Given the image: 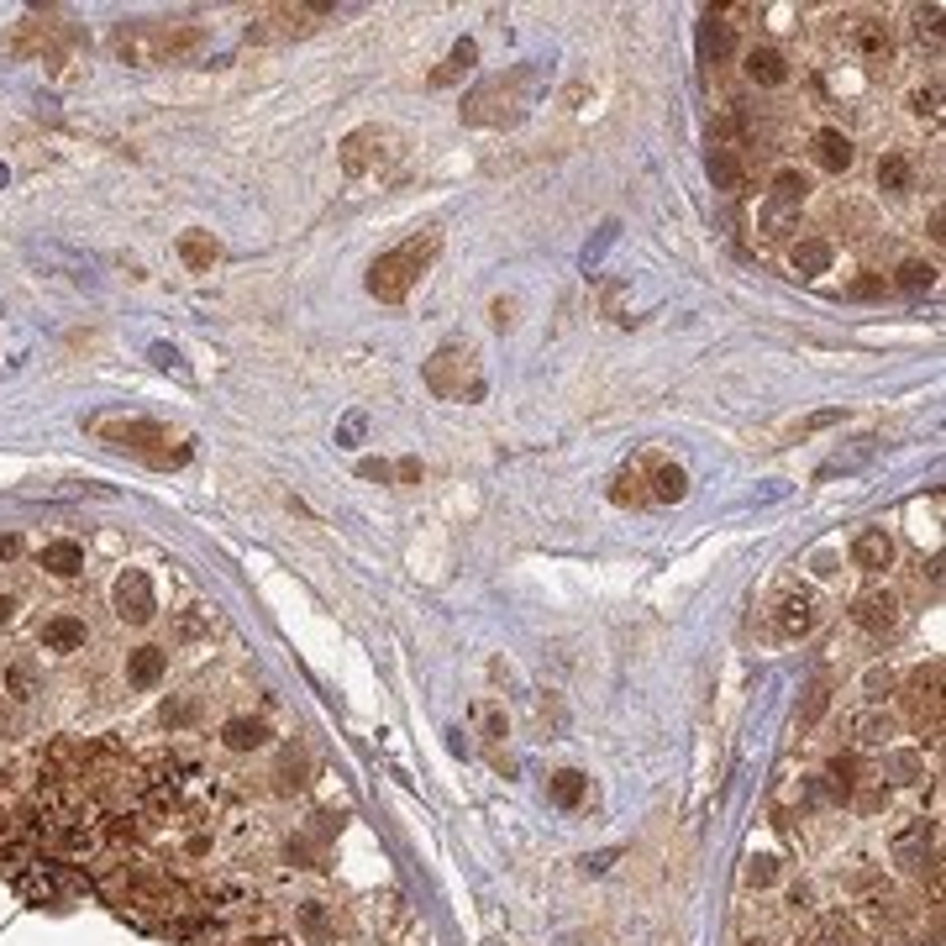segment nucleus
I'll return each instance as SVG.
<instances>
[{
    "instance_id": "f257e3e1",
    "label": "nucleus",
    "mask_w": 946,
    "mask_h": 946,
    "mask_svg": "<svg viewBox=\"0 0 946 946\" xmlns=\"http://www.w3.org/2000/svg\"><path fill=\"white\" fill-rule=\"evenodd\" d=\"M437 248H442L437 226H426V232H416V237L405 242V248L374 258V269H368V295L384 300V305L405 300V295H410V284L421 279V269H426L431 258H437Z\"/></svg>"
},
{
    "instance_id": "f03ea898",
    "label": "nucleus",
    "mask_w": 946,
    "mask_h": 946,
    "mask_svg": "<svg viewBox=\"0 0 946 946\" xmlns=\"http://www.w3.org/2000/svg\"><path fill=\"white\" fill-rule=\"evenodd\" d=\"M426 389L437 400H484V374H479V353L468 342H442L426 358Z\"/></svg>"
},
{
    "instance_id": "7ed1b4c3",
    "label": "nucleus",
    "mask_w": 946,
    "mask_h": 946,
    "mask_svg": "<svg viewBox=\"0 0 946 946\" xmlns=\"http://www.w3.org/2000/svg\"><path fill=\"white\" fill-rule=\"evenodd\" d=\"M106 442L121 447V452H137V458L153 463V468H179L190 458V442L174 437V431L158 426V421H116V426H106Z\"/></svg>"
},
{
    "instance_id": "20e7f679",
    "label": "nucleus",
    "mask_w": 946,
    "mask_h": 946,
    "mask_svg": "<svg viewBox=\"0 0 946 946\" xmlns=\"http://www.w3.org/2000/svg\"><path fill=\"white\" fill-rule=\"evenodd\" d=\"M111 605H116V615L127 626H148L153 615H158V600H153V579L142 568H127L116 579V589H111Z\"/></svg>"
},
{
    "instance_id": "39448f33",
    "label": "nucleus",
    "mask_w": 946,
    "mask_h": 946,
    "mask_svg": "<svg viewBox=\"0 0 946 946\" xmlns=\"http://www.w3.org/2000/svg\"><path fill=\"white\" fill-rule=\"evenodd\" d=\"M852 626L873 631V636H883V631H899V594H894V589H883V584L862 589L857 600H852Z\"/></svg>"
},
{
    "instance_id": "423d86ee",
    "label": "nucleus",
    "mask_w": 946,
    "mask_h": 946,
    "mask_svg": "<svg viewBox=\"0 0 946 946\" xmlns=\"http://www.w3.org/2000/svg\"><path fill=\"white\" fill-rule=\"evenodd\" d=\"M820 626V600L815 594H784V600L773 605V631L784 636V642H799V636H810Z\"/></svg>"
},
{
    "instance_id": "0eeeda50",
    "label": "nucleus",
    "mask_w": 946,
    "mask_h": 946,
    "mask_svg": "<svg viewBox=\"0 0 946 946\" xmlns=\"http://www.w3.org/2000/svg\"><path fill=\"white\" fill-rule=\"evenodd\" d=\"M910 710H915V726L920 731H925V721H931V736L941 731V663L920 668L910 678Z\"/></svg>"
},
{
    "instance_id": "6e6552de",
    "label": "nucleus",
    "mask_w": 946,
    "mask_h": 946,
    "mask_svg": "<svg viewBox=\"0 0 946 946\" xmlns=\"http://www.w3.org/2000/svg\"><path fill=\"white\" fill-rule=\"evenodd\" d=\"M742 69H747L752 85H763V90L789 85V58L778 53V48H768V43H752V48H747V58H742Z\"/></svg>"
},
{
    "instance_id": "1a4fd4ad",
    "label": "nucleus",
    "mask_w": 946,
    "mask_h": 946,
    "mask_svg": "<svg viewBox=\"0 0 946 946\" xmlns=\"http://www.w3.org/2000/svg\"><path fill=\"white\" fill-rule=\"evenodd\" d=\"M810 153H815V163H820L826 174H847V169H852V158H857L852 137L841 132V127H820V132L810 137Z\"/></svg>"
},
{
    "instance_id": "9d476101",
    "label": "nucleus",
    "mask_w": 946,
    "mask_h": 946,
    "mask_svg": "<svg viewBox=\"0 0 946 946\" xmlns=\"http://www.w3.org/2000/svg\"><path fill=\"white\" fill-rule=\"evenodd\" d=\"M852 563L862 573H883V568H894V537L883 526H868V531H857L852 537Z\"/></svg>"
},
{
    "instance_id": "9b49d317",
    "label": "nucleus",
    "mask_w": 946,
    "mask_h": 946,
    "mask_svg": "<svg viewBox=\"0 0 946 946\" xmlns=\"http://www.w3.org/2000/svg\"><path fill=\"white\" fill-rule=\"evenodd\" d=\"M710 184H715V190H726V195H742L747 190V163H742V153H736L731 142H715V148H710Z\"/></svg>"
},
{
    "instance_id": "f8f14e48",
    "label": "nucleus",
    "mask_w": 946,
    "mask_h": 946,
    "mask_svg": "<svg viewBox=\"0 0 946 946\" xmlns=\"http://www.w3.org/2000/svg\"><path fill=\"white\" fill-rule=\"evenodd\" d=\"M831 242L826 237H799V242H789V269L799 274V279H820L831 269Z\"/></svg>"
},
{
    "instance_id": "ddd939ff",
    "label": "nucleus",
    "mask_w": 946,
    "mask_h": 946,
    "mask_svg": "<svg viewBox=\"0 0 946 946\" xmlns=\"http://www.w3.org/2000/svg\"><path fill=\"white\" fill-rule=\"evenodd\" d=\"M731 48H736V37H731L726 11H705V22H699V53H705V64H726Z\"/></svg>"
},
{
    "instance_id": "4468645a",
    "label": "nucleus",
    "mask_w": 946,
    "mask_h": 946,
    "mask_svg": "<svg viewBox=\"0 0 946 946\" xmlns=\"http://www.w3.org/2000/svg\"><path fill=\"white\" fill-rule=\"evenodd\" d=\"M847 731L857 736L862 747H889V736H894V715L883 710V705L857 710V715H847Z\"/></svg>"
},
{
    "instance_id": "2eb2a0df",
    "label": "nucleus",
    "mask_w": 946,
    "mask_h": 946,
    "mask_svg": "<svg viewBox=\"0 0 946 946\" xmlns=\"http://www.w3.org/2000/svg\"><path fill=\"white\" fill-rule=\"evenodd\" d=\"M85 621L79 615H53V621H43V631H37V642H43L48 652H79L85 647Z\"/></svg>"
},
{
    "instance_id": "dca6fc26",
    "label": "nucleus",
    "mask_w": 946,
    "mask_h": 946,
    "mask_svg": "<svg viewBox=\"0 0 946 946\" xmlns=\"http://www.w3.org/2000/svg\"><path fill=\"white\" fill-rule=\"evenodd\" d=\"M221 742L232 752H258V747H269V721H258V715H232V721L221 726Z\"/></svg>"
},
{
    "instance_id": "f3484780",
    "label": "nucleus",
    "mask_w": 946,
    "mask_h": 946,
    "mask_svg": "<svg viewBox=\"0 0 946 946\" xmlns=\"http://www.w3.org/2000/svg\"><path fill=\"white\" fill-rule=\"evenodd\" d=\"M374 142H379V127H358L353 137L342 142V169L353 174V179H363L368 169H374V158H379Z\"/></svg>"
},
{
    "instance_id": "a211bd4d",
    "label": "nucleus",
    "mask_w": 946,
    "mask_h": 946,
    "mask_svg": "<svg viewBox=\"0 0 946 946\" xmlns=\"http://www.w3.org/2000/svg\"><path fill=\"white\" fill-rule=\"evenodd\" d=\"M163 673H169V652H163V647H137L127 657V684L132 689H153Z\"/></svg>"
},
{
    "instance_id": "6ab92c4d",
    "label": "nucleus",
    "mask_w": 946,
    "mask_h": 946,
    "mask_svg": "<svg viewBox=\"0 0 946 946\" xmlns=\"http://www.w3.org/2000/svg\"><path fill=\"white\" fill-rule=\"evenodd\" d=\"M684 495H689V473L678 468V463H652L647 500H663V505H673V500H684Z\"/></svg>"
},
{
    "instance_id": "aec40b11",
    "label": "nucleus",
    "mask_w": 946,
    "mask_h": 946,
    "mask_svg": "<svg viewBox=\"0 0 946 946\" xmlns=\"http://www.w3.org/2000/svg\"><path fill=\"white\" fill-rule=\"evenodd\" d=\"M43 568L53 573V579H74V573H85V547L69 542V537H58L43 547Z\"/></svg>"
},
{
    "instance_id": "412c9836",
    "label": "nucleus",
    "mask_w": 946,
    "mask_h": 946,
    "mask_svg": "<svg viewBox=\"0 0 946 946\" xmlns=\"http://www.w3.org/2000/svg\"><path fill=\"white\" fill-rule=\"evenodd\" d=\"M826 710H831V678H815V684L805 689V705H799V715H794V731L810 736L820 721H826Z\"/></svg>"
},
{
    "instance_id": "4be33fe9",
    "label": "nucleus",
    "mask_w": 946,
    "mask_h": 946,
    "mask_svg": "<svg viewBox=\"0 0 946 946\" xmlns=\"http://www.w3.org/2000/svg\"><path fill=\"white\" fill-rule=\"evenodd\" d=\"M805 195H810V174L778 169V174H773V200H768V211H794V205H805Z\"/></svg>"
},
{
    "instance_id": "5701e85b",
    "label": "nucleus",
    "mask_w": 946,
    "mask_h": 946,
    "mask_svg": "<svg viewBox=\"0 0 946 946\" xmlns=\"http://www.w3.org/2000/svg\"><path fill=\"white\" fill-rule=\"evenodd\" d=\"M473 64H479V43H473V37H463V43H452V53H447V64L431 74V90H447L452 79H463Z\"/></svg>"
},
{
    "instance_id": "b1692460",
    "label": "nucleus",
    "mask_w": 946,
    "mask_h": 946,
    "mask_svg": "<svg viewBox=\"0 0 946 946\" xmlns=\"http://www.w3.org/2000/svg\"><path fill=\"white\" fill-rule=\"evenodd\" d=\"M852 43H857V53H862V58H889V53H894V37H889V27L873 22V16H862V22L852 27Z\"/></svg>"
},
{
    "instance_id": "393cba45",
    "label": "nucleus",
    "mask_w": 946,
    "mask_h": 946,
    "mask_svg": "<svg viewBox=\"0 0 946 946\" xmlns=\"http://www.w3.org/2000/svg\"><path fill=\"white\" fill-rule=\"evenodd\" d=\"M915 184V169H910V158L904 153H883L878 158V190L883 195H904Z\"/></svg>"
},
{
    "instance_id": "a878e982",
    "label": "nucleus",
    "mask_w": 946,
    "mask_h": 946,
    "mask_svg": "<svg viewBox=\"0 0 946 946\" xmlns=\"http://www.w3.org/2000/svg\"><path fill=\"white\" fill-rule=\"evenodd\" d=\"M584 789H589V778H584V773H573V768H563V773H552V778H547L552 805H563V810L584 805Z\"/></svg>"
},
{
    "instance_id": "bb28decb",
    "label": "nucleus",
    "mask_w": 946,
    "mask_h": 946,
    "mask_svg": "<svg viewBox=\"0 0 946 946\" xmlns=\"http://www.w3.org/2000/svg\"><path fill=\"white\" fill-rule=\"evenodd\" d=\"M179 258L190 263V269H211V263L221 258V248H216L211 232H184L179 237Z\"/></svg>"
},
{
    "instance_id": "cd10ccee",
    "label": "nucleus",
    "mask_w": 946,
    "mask_h": 946,
    "mask_svg": "<svg viewBox=\"0 0 946 946\" xmlns=\"http://www.w3.org/2000/svg\"><path fill=\"white\" fill-rule=\"evenodd\" d=\"M883 773L899 778V784H915V778L925 773V752H915V747H894L889 757H883Z\"/></svg>"
},
{
    "instance_id": "c85d7f7f",
    "label": "nucleus",
    "mask_w": 946,
    "mask_h": 946,
    "mask_svg": "<svg viewBox=\"0 0 946 946\" xmlns=\"http://www.w3.org/2000/svg\"><path fill=\"white\" fill-rule=\"evenodd\" d=\"M610 500L615 505H647V473L642 468H621V473H615Z\"/></svg>"
},
{
    "instance_id": "c756f323",
    "label": "nucleus",
    "mask_w": 946,
    "mask_h": 946,
    "mask_svg": "<svg viewBox=\"0 0 946 946\" xmlns=\"http://www.w3.org/2000/svg\"><path fill=\"white\" fill-rule=\"evenodd\" d=\"M899 290L904 295H920V290H931L936 284V263H925V258H910V263H899Z\"/></svg>"
},
{
    "instance_id": "7c9ffc66",
    "label": "nucleus",
    "mask_w": 946,
    "mask_h": 946,
    "mask_svg": "<svg viewBox=\"0 0 946 946\" xmlns=\"http://www.w3.org/2000/svg\"><path fill=\"white\" fill-rule=\"evenodd\" d=\"M300 931H305V941H332V931H337V925H332V915H326V904H300Z\"/></svg>"
},
{
    "instance_id": "2f4dec72",
    "label": "nucleus",
    "mask_w": 946,
    "mask_h": 946,
    "mask_svg": "<svg viewBox=\"0 0 946 946\" xmlns=\"http://www.w3.org/2000/svg\"><path fill=\"white\" fill-rule=\"evenodd\" d=\"M894 689H899L894 668H868V673H862V699H868V705H883Z\"/></svg>"
},
{
    "instance_id": "473e14b6",
    "label": "nucleus",
    "mask_w": 946,
    "mask_h": 946,
    "mask_svg": "<svg viewBox=\"0 0 946 946\" xmlns=\"http://www.w3.org/2000/svg\"><path fill=\"white\" fill-rule=\"evenodd\" d=\"M805 946H852V936H847V925H841V915H826V920H815Z\"/></svg>"
},
{
    "instance_id": "72a5a7b5",
    "label": "nucleus",
    "mask_w": 946,
    "mask_h": 946,
    "mask_svg": "<svg viewBox=\"0 0 946 946\" xmlns=\"http://www.w3.org/2000/svg\"><path fill=\"white\" fill-rule=\"evenodd\" d=\"M747 883H752V889H768V883H778V857H752L747 862Z\"/></svg>"
},
{
    "instance_id": "f704fd0d",
    "label": "nucleus",
    "mask_w": 946,
    "mask_h": 946,
    "mask_svg": "<svg viewBox=\"0 0 946 946\" xmlns=\"http://www.w3.org/2000/svg\"><path fill=\"white\" fill-rule=\"evenodd\" d=\"M305 757L300 752H284V763H279V794H290V789H300L305 784Z\"/></svg>"
},
{
    "instance_id": "c9c22d12",
    "label": "nucleus",
    "mask_w": 946,
    "mask_h": 946,
    "mask_svg": "<svg viewBox=\"0 0 946 946\" xmlns=\"http://www.w3.org/2000/svg\"><path fill=\"white\" fill-rule=\"evenodd\" d=\"M915 37H925V43H941V6H920V11H915Z\"/></svg>"
},
{
    "instance_id": "e433bc0d",
    "label": "nucleus",
    "mask_w": 946,
    "mask_h": 946,
    "mask_svg": "<svg viewBox=\"0 0 946 946\" xmlns=\"http://www.w3.org/2000/svg\"><path fill=\"white\" fill-rule=\"evenodd\" d=\"M910 111L936 121V116H941V85H925V90H915V95H910Z\"/></svg>"
},
{
    "instance_id": "4c0bfd02",
    "label": "nucleus",
    "mask_w": 946,
    "mask_h": 946,
    "mask_svg": "<svg viewBox=\"0 0 946 946\" xmlns=\"http://www.w3.org/2000/svg\"><path fill=\"white\" fill-rule=\"evenodd\" d=\"M6 684H11V694H16V699H32V684H37V678H32V663H11Z\"/></svg>"
},
{
    "instance_id": "58836bf2",
    "label": "nucleus",
    "mask_w": 946,
    "mask_h": 946,
    "mask_svg": "<svg viewBox=\"0 0 946 946\" xmlns=\"http://www.w3.org/2000/svg\"><path fill=\"white\" fill-rule=\"evenodd\" d=\"M479 721H484L489 742H505V710L500 705H479Z\"/></svg>"
},
{
    "instance_id": "ea45409f",
    "label": "nucleus",
    "mask_w": 946,
    "mask_h": 946,
    "mask_svg": "<svg viewBox=\"0 0 946 946\" xmlns=\"http://www.w3.org/2000/svg\"><path fill=\"white\" fill-rule=\"evenodd\" d=\"M195 721V699H174V705H163V726H190Z\"/></svg>"
},
{
    "instance_id": "a19ab883",
    "label": "nucleus",
    "mask_w": 946,
    "mask_h": 946,
    "mask_svg": "<svg viewBox=\"0 0 946 946\" xmlns=\"http://www.w3.org/2000/svg\"><path fill=\"white\" fill-rule=\"evenodd\" d=\"M358 479L389 484V479H395V463H384V458H363V463H358Z\"/></svg>"
},
{
    "instance_id": "79ce46f5",
    "label": "nucleus",
    "mask_w": 946,
    "mask_h": 946,
    "mask_svg": "<svg viewBox=\"0 0 946 946\" xmlns=\"http://www.w3.org/2000/svg\"><path fill=\"white\" fill-rule=\"evenodd\" d=\"M883 290H889V279H883V274H868V279H852V300H873V295H883Z\"/></svg>"
},
{
    "instance_id": "37998d69",
    "label": "nucleus",
    "mask_w": 946,
    "mask_h": 946,
    "mask_svg": "<svg viewBox=\"0 0 946 946\" xmlns=\"http://www.w3.org/2000/svg\"><path fill=\"white\" fill-rule=\"evenodd\" d=\"M363 426H368L363 416H347V421H342V431H337V442H342V447H358V437H363Z\"/></svg>"
},
{
    "instance_id": "c03bdc74",
    "label": "nucleus",
    "mask_w": 946,
    "mask_h": 946,
    "mask_svg": "<svg viewBox=\"0 0 946 946\" xmlns=\"http://www.w3.org/2000/svg\"><path fill=\"white\" fill-rule=\"evenodd\" d=\"M153 363H158V368H179V374H184V358L174 353L169 342H158V347H153Z\"/></svg>"
},
{
    "instance_id": "a18cd8bd",
    "label": "nucleus",
    "mask_w": 946,
    "mask_h": 946,
    "mask_svg": "<svg viewBox=\"0 0 946 946\" xmlns=\"http://www.w3.org/2000/svg\"><path fill=\"white\" fill-rule=\"evenodd\" d=\"M395 479L400 484H421V458H400L395 463Z\"/></svg>"
},
{
    "instance_id": "49530a36",
    "label": "nucleus",
    "mask_w": 946,
    "mask_h": 946,
    "mask_svg": "<svg viewBox=\"0 0 946 946\" xmlns=\"http://www.w3.org/2000/svg\"><path fill=\"white\" fill-rule=\"evenodd\" d=\"M489 316H495V326H500V332H505V326L516 321V305H510V300H495V311H489Z\"/></svg>"
},
{
    "instance_id": "de8ad7c7",
    "label": "nucleus",
    "mask_w": 946,
    "mask_h": 946,
    "mask_svg": "<svg viewBox=\"0 0 946 946\" xmlns=\"http://www.w3.org/2000/svg\"><path fill=\"white\" fill-rule=\"evenodd\" d=\"M615 857H621V852H600V857H584V868H589V873H605Z\"/></svg>"
},
{
    "instance_id": "09e8293b",
    "label": "nucleus",
    "mask_w": 946,
    "mask_h": 946,
    "mask_svg": "<svg viewBox=\"0 0 946 946\" xmlns=\"http://www.w3.org/2000/svg\"><path fill=\"white\" fill-rule=\"evenodd\" d=\"M22 552V537H0V563H11Z\"/></svg>"
},
{
    "instance_id": "8fccbe9b",
    "label": "nucleus",
    "mask_w": 946,
    "mask_h": 946,
    "mask_svg": "<svg viewBox=\"0 0 946 946\" xmlns=\"http://www.w3.org/2000/svg\"><path fill=\"white\" fill-rule=\"evenodd\" d=\"M11 610H16V600H11V594H0V626L11 621Z\"/></svg>"
},
{
    "instance_id": "3c124183",
    "label": "nucleus",
    "mask_w": 946,
    "mask_h": 946,
    "mask_svg": "<svg viewBox=\"0 0 946 946\" xmlns=\"http://www.w3.org/2000/svg\"><path fill=\"white\" fill-rule=\"evenodd\" d=\"M6 179H11V174H6V163H0V190H6Z\"/></svg>"
},
{
    "instance_id": "603ef678",
    "label": "nucleus",
    "mask_w": 946,
    "mask_h": 946,
    "mask_svg": "<svg viewBox=\"0 0 946 946\" xmlns=\"http://www.w3.org/2000/svg\"><path fill=\"white\" fill-rule=\"evenodd\" d=\"M742 946H768V941H742Z\"/></svg>"
},
{
    "instance_id": "864d4df0",
    "label": "nucleus",
    "mask_w": 946,
    "mask_h": 946,
    "mask_svg": "<svg viewBox=\"0 0 946 946\" xmlns=\"http://www.w3.org/2000/svg\"><path fill=\"white\" fill-rule=\"evenodd\" d=\"M263 946H269V941H263Z\"/></svg>"
}]
</instances>
